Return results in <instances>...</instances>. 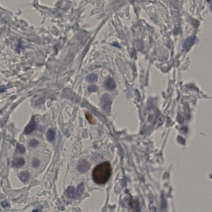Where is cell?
<instances>
[{"instance_id":"11","label":"cell","mask_w":212,"mask_h":212,"mask_svg":"<svg viewBox=\"0 0 212 212\" xmlns=\"http://www.w3.org/2000/svg\"><path fill=\"white\" fill-rule=\"evenodd\" d=\"M86 79L88 81L90 82H95L97 81V76L95 73H91L86 76Z\"/></svg>"},{"instance_id":"6","label":"cell","mask_w":212,"mask_h":212,"mask_svg":"<svg viewBox=\"0 0 212 212\" xmlns=\"http://www.w3.org/2000/svg\"><path fill=\"white\" fill-rule=\"evenodd\" d=\"M195 37L194 36H192V37L187 38L183 44V47L186 50H189L191 46L193 45L195 41Z\"/></svg>"},{"instance_id":"19","label":"cell","mask_w":212,"mask_h":212,"mask_svg":"<svg viewBox=\"0 0 212 212\" xmlns=\"http://www.w3.org/2000/svg\"><path fill=\"white\" fill-rule=\"evenodd\" d=\"M211 11L212 12V2L211 3Z\"/></svg>"},{"instance_id":"1","label":"cell","mask_w":212,"mask_h":212,"mask_svg":"<svg viewBox=\"0 0 212 212\" xmlns=\"http://www.w3.org/2000/svg\"><path fill=\"white\" fill-rule=\"evenodd\" d=\"M112 174V168L109 162H105L97 165L92 172L93 180L95 183L104 184L106 183Z\"/></svg>"},{"instance_id":"3","label":"cell","mask_w":212,"mask_h":212,"mask_svg":"<svg viewBox=\"0 0 212 212\" xmlns=\"http://www.w3.org/2000/svg\"><path fill=\"white\" fill-rule=\"evenodd\" d=\"M90 168V164L86 160H81L79 161L77 166V169L81 172H85Z\"/></svg>"},{"instance_id":"12","label":"cell","mask_w":212,"mask_h":212,"mask_svg":"<svg viewBox=\"0 0 212 212\" xmlns=\"http://www.w3.org/2000/svg\"><path fill=\"white\" fill-rule=\"evenodd\" d=\"M75 189L73 186H69L66 190V193L69 198H72L74 196Z\"/></svg>"},{"instance_id":"5","label":"cell","mask_w":212,"mask_h":212,"mask_svg":"<svg viewBox=\"0 0 212 212\" xmlns=\"http://www.w3.org/2000/svg\"><path fill=\"white\" fill-rule=\"evenodd\" d=\"M104 86L107 90L113 91L116 87V84L113 79L109 78L104 82Z\"/></svg>"},{"instance_id":"18","label":"cell","mask_w":212,"mask_h":212,"mask_svg":"<svg viewBox=\"0 0 212 212\" xmlns=\"http://www.w3.org/2000/svg\"><path fill=\"white\" fill-rule=\"evenodd\" d=\"M1 205L3 208H5V207H9L10 205L8 202L5 201H2L1 203Z\"/></svg>"},{"instance_id":"9","label":"cell","mask_w":212,"mask_h":212,"mask_svg":"<svg viewBox=\"0 0 212 212\" xmlns=\"http://www.w3.org/2000/svg\"><path fill=\"white\" fill-rule=\"evenodd\" d=\"M85 190L84 183L82 182L78 186L76 190V198L79 199L83 194Z\"/></svg>"},{"instance_id":"4","label":"cell","mask_w":212,"mask_h":212,"mask_svg":"<svg viewBox=\"0 0 212 212\" xmlns=\"http://www.w3.org/2000/svg\"><path fill=\"white\" fill-rule=\"evenodd\" d=\"M36 127V122L34 120V117H32L29 123L26 126L24 130V133L26 135L31 133L34 131Z\"/></svg>"},{"instance_id":"7","label":"cell","mask_w":212,"mask_h":212,"mask_svg":"<svg viewBox=\"0 0 212 212\" xmlns=\"http://www.w3.org/2000/svg\"><path fill=\"white\" fill-rule=\"evenodd\" d=\"M24 163L25 161L23 158L21 157L15 158L12 162V166L14 168H20L21 166H23Z\"/></svg>"},{"instance_id":"14","label":"cell","mask_w":212,"mask_h":212,"mask_svg":"<svg viewBox=\"0 0 212 212\" xmlns=\"http://www.w3.org/2000/svg\"><path fill=\"white\" fill-rule=\"evenodd\" d=\"M39 142L37 140H35V139H32L31 140L29 143V145L30 147H32V148H36V147L39 144Z\"/></svg>"},{"instance_id":"16","label":"cell","mask_w":212,"mask_h":212,"mask_svg":"<svg viewBox=\"0 0 212 212\" xmlns=\"http://www.w3.org/2000/svg\"><path fill=\"white\" fill-rule=\"evenodd\" d=\"M32 164L34 167V168H37L40 165V161L37 159H34L32 162Z\"/></svg>"},{"instance_id":"17","label":"cell","mask_w":212,"mask_h":212,"mask_svg":"<svg viewBox=\"0 0 212 212\" xmlns=\"http://www.w3.org/2000/svg\"><path fill=\"white\" fill-rule=\"evenodd\" d=\"M88 90L90 92H97L98 90V88L97 86L92 85L89 87Z\"/></svg>"},{"instance_id":"10","label":"cell","mask_w":212,"mask_h":212,"mask_svg":"<svg viewBox=\"0 0 212 212\" xmlns=\"http://www.w3.org/2000/svg\"><path fill=\"white\" fill-rule=\"evenodd\" d=\"M55 132L53 129H49L47 133V138L48 141L52 142L55 140Z\"/></svg>"},{"instance_id":"8","label":"cell","mask_w":212,"mask_h":212,"mask_svg":"<svg viewBox=\"0 0 212 212\" xmlns=\"http://www.w3.org/2000/svg\"><path fill=\"white\" fill-rule=\"evenodd\" d=\"M18 177L23 182H28L30 179V173L27 171H22L19 174Z\"/></svg>"},{"instance_id":"2","label":"cell","mask_w":212,"mask_h":212,"mask_svg":"<svg viewBox=\"0 0 212 212\" xmlns=\"http://www.w3.org/2000/svg\"><path fill=\"white\" fill-rule=\"evenodd\" d=\"M112 99L110 95L105 94L102 96L101 99V105L102 109L107 113L110 112Z\"/></svg>"},{"instance_id":"13","label":"cell","mask_w":212,"mask_h":212,"mask_svg":"<svg viewBox=\"0 0 212 212\" xmlns=\"http://www.w3.org/2000/svg\"><path fill=\"white\" fill-rule=\"evenodd\" d=\"M85 117H86L87 120H88V122L90 124L94 125L96 124L95 120L94 119L92 115L90 113L87 112L86 113H85Z\"/></svg>"},{"instance_id":"15","label":"cell","mask_w":212,"mask_h":212,"mask_svg":"<svg viewBox=\"0 0 212 212\" xmlns=\"http://www.w3.org/2000/svg\"><path fill=\"white\" fill-rule=\"evenodd\" d=\"M16 148H16V149H17V151L18 152V153L23 154L25 152V148H24V147L23 145H22L17 144Z\"/></svg>"}]
</instances>
